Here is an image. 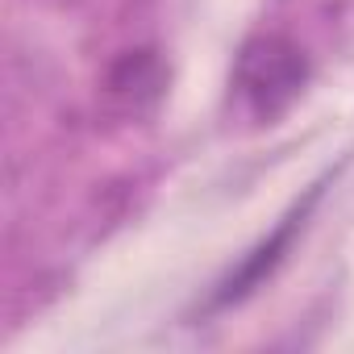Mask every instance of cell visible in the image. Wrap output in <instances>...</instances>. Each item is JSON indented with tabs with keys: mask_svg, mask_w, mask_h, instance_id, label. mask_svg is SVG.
<instances>
[{
	"mask_svg": "<svg viewBox=\"0 0 354 354\" xmlns=\"http://www.w3.org/2000/svg\"><path fill=\"white\" fill-rule=\"evenodd\" d=\"M104 104L121 117H142L150 113L162 92H167V67L154 50H125L109 71H104Z\"/></svg>",
	"mask_w": 354,
	"mask_h": 354,
	"instance_id": "obj_2",
	"label": "cell"
},
{
	"mask_svg": "<svg viewBox=\"0 0 354 354\" xmlns=\"http://www.w3.org/2000/svg\"><path fill=\"white\" fill-rule=\"evenodd\" d=\"M308 84V59L304 50L283 34H259L238 50L234 63V88L238 100L259 121H275L292 109V100Z\"/></svg>",
	"mask_w": 354,
	"mask_h": 354,
	"instance_id": "obj_1",
	"label": "cell"
},
{
	"mask_svg": "<svg viewBox=\"0 0 354 354\" xmlns=\"http://www.w3.org/2000/svg\"><path fill=\"white\" fill-rule=\"evenodd\" d=\"M296 225H300V213L296 217H288L263 246H254V254L221 283V292H217V304H234V300H242V296H250L275 267H279V259H283V250L292 246V234H296Z\"/></svg>",
	"mask_w": 354,
	"mask_h": 354,
	"instance_id": "obj_3",
	"label": "cell"
}]
</instances>
